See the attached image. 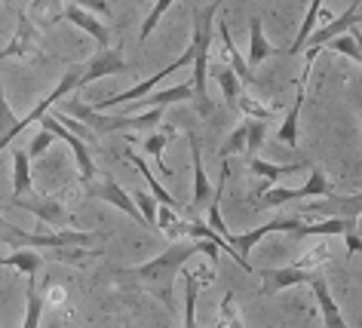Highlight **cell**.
Returning <instances> with one entry per match:
<instances>
[{
  "mask_svg": "<svg viewBox=\"0 0 362 328\" xmlns=\"http://www.w3.org/2000/svg\"><path fill=\"white\" fill-rule=\"evenodd\" d=\"M304 86L298 83L295 89V102L292 107H288V114L283 117V123H279V129H276V139L286 144V148H298V117H301V107H304Z\"/></svg>",
  "mask_w": 362,
  "mask_h": 328,
  "instance_id": "obj_20",
  "label": "cell"
},
{
  "mask_svg": "<svg viewBox=\"0 0 362 328\" xmlns=\"http://www.w3.org/2000/svg\"><path fill=\"white\" fill-rule=\"evenodd\" d=\"M62 126H65V129L68 132H74L77 135V139L80 141H89V144H98V135L93 132V129H89V126H83V123H77V120H71V117H62V120H59Z\"/></svg>",
  "mask_w": 362,
  "mask_h": 328,
  "instance_id": "obj_37",
  "label": "cell"
},
{
  "mask_svg": "<svg viewBox=\"0 0 362 328\" xmlns=\"http://www.w3.org/2000/svg\"><path fill=\"white\" fill-rule=\"evenodd\" d=\"M172 4H175V0H157V4H153V10H151L148 19H144L141 34H139V40H141V43H148V40H151V34L157 31V25H160V19H163V13H166Z\"/></svg>",
  "mask_w": 362,
  "mask_h": 328,
  "instance_id": "obj_32",
  "label": "cell"
},
{
  "mask_svg": "<svg viewBox=\"0 0 362 328\" xmlns=\"http://www.w3.org/2000/svg\"><path fill=\"white\" fill-rule=\"evenodd\" d=\"M52 141H56V139H52V135H49L47 129H40V132L31 139V148L25 151V153H28V160H37V157H43V153L49 151V144H52Z\"/></svg>",
  "mask_w": 362,
  "mask_h": 328,
  "instance_id": "obj_38",
  "label": "cell"
},
{
  "mask_svg": "<svg viewBox=\"0 0 362 328\" xmlns=\"http://www.w3.org/2000/svg\"><path fill=\"white\" fill-rule=\"evenodd\" d=\"M77 6H83L86 13H98V16H107V13H111L107 0H77Z\"/></svg>",
  "mask_w": 362,
  "mask_h": 328,
  "instance_id": "obj_40",
  "label": "cell"
},
{
  "mask_svg": "<svg viewBox=\"0 0 362 328\" xmlns=\"http://www.w3.org/2000/svg\"><path fill=\"white\" fill-rule=\"evenodd\" d=\"M123 157H126V163H132V166H135V172H139V175H141L144 181H148V187L153 190V199H157V203H160V206H166V209H175V212H181V203H178V199H175V197H172V194H169V190H166V187H163V184H160V181H157V178H153V172H151L148 166H144V160L139 157V153H135V151H126V153H123Z\"/></svg>",
  "mask_w": 362,
  "mask_h": 328,
  "instance_id": "obj_18",
  "label": "cell"
},
{
  "mask_svg": "<svg viewBox=\"0 0 362 328\" xmlns=\"http://www.w3.org/2000/svg\"><path fill=\"white\" fill-rule=\"evenodd\" d=\"M80 71H83V65H74V68H68V71H65V77H62V80H59V86H56V89H52V93H47V95H43V98H40V102H37V105H34V107H31V111H28V114H25V117H22V120H16V123L10 126V129H6L4 135H0V151H4V148H6V144H10V141L16 139V135H19V132L25 129V126L37 123V120H40V117H43V114H47V111H49V107H52V105H56V102H62V98H65L68 93H74V89H77V80H80Z\"/></svg>",
  "mask_w": 362,
  "mask_h": 328,
  "instance_id": "obj_3",
  "label": "cell"
},
{
  "mask_svg": "<svg viewBox=\"0 0 362 328\" xmlns=\"http://www.w3.org/2000/svg\"><path fill=\"white\" fill-rule=\"evenodd\" d=\"M123 71H126L123 47H107V49L98 52L89 65H83V71H80V80H77V89L95 83V80H102V77H117V74H123Z\"/></svg>",
  "mask_w": 362,
  "mask_h": 328,
  "instance_id": "obj_8",
  "label": "cell"
},
{
  "mask_svg": "<svg viewBox=\"0 0 362 328\" xmlns=\"http://www.w3.org/2000/svg\"><path fill=\"white\" fill-rule=\"evenodd\" d=\"M185 273V319H181V328H197V295H200V286H197L194 273L187 267H181Z\"/></svg>",
  "mask_w": 362,
  "mask_h": 328,
  "instance_id": "obj_27",
  "label": "cell"
},
{
  "mask_svg": "<svg viewBox=\"0 0 362 328\" xmlns=\"http://www.w3.org/2000/svg\"><path fill=\"white\" fill-rule=\"evenodd\" d=\"M313 163L310 160H295V163H286V166H279V163H267L261 157H249V172L252 175H261L267 181V187H274V181L286 178V175H295V172L301 169H310Z\"/></svg>",
  "mask_w": 362,
  "mask_h": 328,
  "instance_id": "obj_16",
  "label": "cell"
},
{
  "mask_svg": "<svg viewBox=\"0 0 362 328\" xmlns=\"http://www.w3.org/2000/svg\"><path fill=\"white\" fill-rule=\"evenodd\" d=\"M187 141H191V157H194V199L187 206L191 215H200L206 203L212 197V187H209V178H206V169H203V157H200V141H197L194 132H187Z\"/></svg>",
  "mask_w": 362,
  "mask_h": 328,
  "instance_id": "obj_14",
  "label": "cell"
},
{
  "mask_svg": "<svg viewBox=\"0 0 362 328\" xmlns=\"http://www.w3.org/2000/svg\"><path fill=\"white\" fill-rule=\"evenodd\" d=\"M0 4H13V0H0Z\"/></svg>",
  "mask_w": 362,
  "mask_h": 328,
  "instance_id": "obj_43",
  "label": "cell"
},
{
  "mask_svg": "<svg viewBox=\"0 0 362 328\" xmlns=\"http://www.w3.org/2000/svg\"><path fill=\"white\" fill-rule=\"evenodd\" d=\"M221 10V0H212L209 6L203 10H194V37H191V49H194V80H191V89H194V102H197V111L200 117H209L212 105H209V47H212V22Z\"/></svg>",
  "mask_w": 362,
  "mask_h": 328,
  "instance_id": "obj_2",
  "label": "cell"
},
{
  "mask_svg": "<svg viewBox=\"0 0 362 328\" xmlns=\"http://www.w3.org/2000/svg\"><path fill=\"white\" fill-rule=\"evenodd\" d=\"M191 95H194L191 83H178V86L163 89V93H157V95L139 98V102L132 105V111H126V114H135V107H166V105H175V102H191Z\"/></svg>",
  "mask_w": 362,
  "mask_h": 328,
  "instance_id": "obj_21",
  "label": "cell"
},
{
  "mask_svg": "<svg viewBox=\"0 0 362 328\" xmlns=\"http://www.w3.org/2000/svg\"><path fill=\"white\" fill-rule=\"evenodd\" d=\"M322 49L341 52V56H347L350 62H356V65H359V59H362L359 37H350V34H338V37H332V43H322Z\"/></svg>",
  "mask_w": 362,
  "mask_h": 328,
  "instance_id": "obj_31",
  "label": "cell"
},
{
  "mask_svg": "<svg viewBox=\"0 0 362 328\" xmlns=\"http://www.w3.org/2000/svg\"><path fill=\"white\" fill-rule=\"evenodd\" d=\"M218 34H221V43H224V52H228L230 56V62H233V74L240 77V83L246 86V83H258V77H255V71H252L249 65H246V59L240 56V49L233 47V37H230V28L224 22H218Z\"/></svg>",
  "mask_w": 362,
  "mask_h": 328,
  "instance_id": "obj_22",
  "label": "cell"
},
{
  "mask_svg": "<svg viewBox=\"0 0 362 328\" xmlns=\"http://www.w3.org/2000/svg\"><path fill=\"white\" fill-rule=\"evenodd\" d=\"M344 242H347V252H350V254H359L362 242H359V230H356V227H353V230H347V233H344Z\"/></svg>",
  "mask_w": 362,
  "mask_h": 328,
  "instance_id": "obj_41",
  "label": "cell"
},
{
  "mask_svg": "<svg viewBox=\"0 0 362 328\" xmlns=\"http://www.w3.org/2000/svg\"><path fill=\"white\" fill-rule=\"evenodd\" d=\"M4 227H6V221H4V218H0V236H4Z\"/></svg>",
  "mask_w": 362,
  "mask_h": 328,
  "instance_id": "obj_42",
  "label": "cell"
},
{
  "mask_svg": "<svg viewBox=\"0 0 362 328\" xmlns=\"http://www.w3.org/2000/svg\"><path fill=\"white\" fill-rule=\"evenodd\" d=\"M298 224H301V215H288V218H274V221L255 227L249 233H230V249L237 252V264L246 273H252V264H249V252L264 240L267 233H295Z\"/></svg>",
  "mask_w": 362,
  "mask_h": 328,
  "instance_id": "obj_4",
  "label": "cell"
},
{
  "mask_svg": "<svg viewBox=\"0 0 362 328\" xmlns=\"http://www.w3.org/2000/svg\"><path fill=\"white\" fill-rule=\"evenodd\" d=\"M37 43H40V34H37V28H34L31 16L19 13V28H16L10 47L0 52V62H6V59H34L37 56Z\"/></svg>",
  "mask_w": 362,
  "mask_h": 328,
  "instance_id": "obj_11",
  "label": "cell"
},
{
  "mask_svg": "<svg viewBox=\"0 0 362 328\" xmlns=\"http://www.w3.org/2000/svg\"><path fill=\"white\" fill-rule=\"evenodd\" d=\"M194 62V49L187 47L185 49V56H178L172 65H166V68H160V74H153V77H148L144 83H139V86H132V89H126V93H120V95H111V98H105V102H98L93 111H111V107H120V105H126V102H139V98H144L151 93L153 86H160V80H166L172 71H178V68H187Z\"/></svg>",
  "mask_w": 362,
  "mask_h": 328,
  "instance_id": "obj_5",
  "label": "cell"
},
{
  "mask_svg": "<svg viewBox=\"0 0 362 328\" xmlns=\"http://www.w3.org/2000/svg\"><path fill=\"white\" fill-rule=\"evenodd\" d=\"M129 197H132L135 209H139V215L144 218V224H148V230L157 233V199L151 194H144L141 187H135V194H129Z\"/></svg>",
  "mask_w": 362,
  "mask_h": 328,
  "instance_id": "obj_30",
  "label": "cell"
},
{
  "mask_svg": "<svg viewBox=\"0 0 362 328\" xmlns=\"http://www.w3.org/2000/svg\"><path fill=\"white\" fill-rule=\"evenodd\" d=\"M237 107H240V111L249 117V120H264V123H267L270 117H274V111H270V107L258 105V102H252V98H249L246 93H243V95L237 98Z\"/></svg>",
  "mask_w": 362,
  "mask_h": 328,
  "instance_id": "obj_35",
  "label": "cell"
},
{
  "mask_svg": "<svg viewBox=\"0 0 362 328\" xmlns=\"http://www.w3.org/2000/svg\"><path fill=\"white\" fill-rule=\"evenodd\" d=\"M267 139V123L264 120H249V132H246V151L249 157H258V148Z\"/></svg>",
  "mask_w": 362,
  "mask_h": 328,
  "instance_id": "obj_34",
  "label": "cell"
},
{
  "mask_svg": "<svg viewBox=\"0 0 362 328\" xmlns=\"http://www.w3.org/2000/svg\"><path fill=\"white\" fill-rule=\"evenodd\" d=\"M359 218H322V221H313V224H298L295 236H338V233H347L356 227Z\"/></svg>",
  "mask_w": 362,
  "mask_h": 328,
  "instance_id": "obj_19",
  "label": "cell"
},
{
  "mask_svg": "<svg viewBox=\"0 0 362 328\" xmlns=\"http://www.w3.org/2000/svg\"><path fill=\"white\" fill-rule=\"evenodd\" d=\"M25 298H28V304H25V322H22V328H40L43 295H40V288H37V276H28V288H25Z\"/></svg>",
  "mask_w": 362,
  "mask_h": 328,
  "instance_id": "obj_26",
  "label": "cell"
},
{
  "mask_svg": "<svg viewBox=\"0 0 362 328\" xmlns=\"http://www.w3.org/2000/svg\"><path fill=\"white\" fill-rule=\"evenodd\" d=\"M10 203L19 206V209H25V212L34 215L37 221L56 227V230H65V224L71 221L68 209L62 206L59 199H25V197H10Z\"/></svg>",
  "mask_w": 362,
  "mask_h": 328,
  "instance_id": "obj_10",
  "label": "cell"
},
{
  "mask_svg": "<svg viewBox=\"0 0 362 328\" xmlns=\"http://www.w3.org/2000/svg\"><path fill=\"white\" fill-rule=\"evenodd\" d=\"M246 132H249V120H246V123H240L237 129L230 132V139L221 144V160H230V153L246 151Z\"/></svg>",
  "mask_w": 362,
  "mask_h": 328,
  "instance_id": "obj_33",
  "label": "cell"
},
{
  "mask_svg": "<svg viewBox=\"0 0 362 328\" xmlns=\"http://www.w3.org/2000/svg\"><path fill=\"white\" fill-rule=\"evenodd\" d=\"M320 10H322V0H310V6H307V13H304L301 28H298V34H295V43L288 47V56H298V52H304V40L310 37V31H313V25H316V16H320Z\"/></svg>",
  "mask_w": 362,
  "mask_h": 328,
  "instance_id": "obj_28",
  "label": "cell"
},
{
  "mask_svg": "<svg viewBox=\"0 0 362 328\" xmlns=\"http://www.w3.org/2000/svg\"><path fill=\"white\" fill-rule=\"evenodd\" d=\"M0 267H13V270L25 273V276H37L43 267V258L37 249H13L6 258H0Z\"/></svg>",
  "mask_w": 362,
  "mask_h": 328,
  "instance_id": "obj_23",
  "label": "cell"
},
{
  "mask_svg": "<svg viewBox=\"0 0 362 328\" xmlns=\"http://www.w3.org/2000/svg\"><path fill=\"white\" fill-rule=\"evenodd\" d=\"M172 139H175V129H169V126H163V129H151V135L144 139V151H148L151 157L157 160V166H160L163 175H172V169L163 163V151L169 148Z\"/></svg>",
  "mask_w": 362,
  "mask_h": 328,
  "instance_id": "obj_25",
  "label": "cell"
},
{
  "mask_svg": "<svg viewBox=\"0 0 362 328\" xmlns=\"http://www.w3.org/2000/svg\"><path fill=\"white\" fill-rule=\"evenodd\" d=\"M83 187H86V194H89V197L102 199V203L114 206V209H120L126 218H132V221L144 224V218L139 215V209H135L132 197H129V190H123V184H120L117 178L105 175V178H98V181H89V184H83ZM144 227H148V224H144Z\"/></svg>",
  "mask_w": 362,
  "mask_h": 328,
  "instance_id": "obj_6",
  "label": "cell"
},
{
  "mask_svg": "<svg viewBox=\"0 0 362 328\" xmlns=\"http://www.w3.org/2000/svg\"><path fill=\"white\" fill-rule=\"evenodd\" d=\"M258 276L264 282V295H279L283 288H295V286L310 282L313 270L301 267V264H292V267H261Z\"/></svg>",
  "mask_w": 362,
  "mask_h": 328,
  "instance_id": "obj_9",
  "label": "cell"
},
{
  "mask_svg": "<svg viewBox=\"0 0 362 328\" xmlns=\"http://www.w3.org/2000/svg\"><path fill=\"white\" fill-rule=\"evenodd\" d=\"M59 19H68L71 25H77L80 31H86V37H93L102 49L111 47V31H107V25H105V22H98L93 13H86V10H83V6L68 4V6H65V13H62Z\"/></svg>",
  "mask_w": 362,
  "mask_h": 328,
  "instance_id": "obj_13",
  "label": "cell"
},
{
  "mask_svg": "<svg viewBox=\"0 0 362 328\" xmlns=\"http://www.w3.org/2000/svg\"><path fill=\"white\" fill-rule=\"evenodd\" d=\"M34 190L31 160L25 151H13V197H25Z\"/></svg>",
  "mask_w": 362,
  "mask_h": 328,
  "instance_id": "obj_24",
  "label": "cell"
},
{
  "mask_svg": "<svg viewBox=\"0 0 362 328\" xmlns=\"http://www.w3.org/2000/svg\"><path fill=\"white\" fill-rule=\"evenodd\" d=\"M40 126L52 135V139L68 141V148H71V153H74V160H77L80 181H83V184H89V181H95V163H93V153L86 151V141H80L74 132H68L65 126H62V123L56 120V117H47V114H43V117H40Z\"/></svg>",
  "mask_w": 362,
  "mask_h": 328,
  "instance_id": "obj_7",
  "label": "cell"
},
{
  "mask_svg": "<svg viewBox=\"0 0 362 328\" xmlns=\"http://www.w3.org/2000/svg\"><path fill=\"white\" fill-rule=\"evenodd\" d=\"M206 254L209 264H218V249L209 240H187V242H169L160 254H153L151 261L139 264L129 270H114V279L120 282H139L144 291H151L153 298L163 300L166 310H175V298H172V286H175L181 267H187V261L194 254Z\"/></svg>",
  "mask_w": 362,
  "mask_h": 328,
  "instance_id": "obj_1",
  "label": "cell"
},
{
  "mask_svg": "<svg viewBox=\"0 0 362 328\" xmlns=\"http://www.w3.org/2000/svg\"><path fill=\"white\" fill-rule=\"evenodd\" d=\"M13 123H16V114H13V107L6 105V95H4V74H0V135L10 129Z\"/></svg>",
  "mask_w": 362,
  "mask_h": 328,
  "instance_id": "obj_39",
  "label": "cell"
},
{
  "mask_svg": "<svg viewBox=\"0 0 362 328\" xmlns=\"http://www.w3.org/2000/svg\"><path fill=\"white\" fill-rule=\"evenodd\" d=\"M215 77H218V86H221V93H224V102H228V107H237V98L243 95V83H240V77L233 74L230 68H221L215 71Z\"/></svg>",
  "mask_w": 362,
  "mask_h": 328,
  "instance_id": "obj_29",
  "label": "cell"
},
{
  "mask_svg": "<svg viewBox=\"0 0 362 328\" xmlns=\"http://www.w3.org/2000/svg\"><path fill=\"white\" fill-rule=\"evenodd\" d=\"M274 52H279L274 43H267L264 37V19L261 16H252L249 19V59H246V65L249 68H258L264 59H270Z\"/></svg>",
  "mask_w": 362,
  "mask_h": 328,
  "instance_id": "obj_17",
  "label": "cell"
},
{
  "mask_svg": "<svg viewBox=\"0 0 362 328\" xmlns=\"http://www.w3.org/2000/svg\"><path fill=\"white\" fill-rule=\"evenodd\" d=\"M310 286H313L316 304H320V310H322V322H325V328H350V325H347V319H344V313H341V307H338V300L332 298L329 282H325L320 273H313Z\"/></svg>",
  "mask_w": 362,
  "mask_h": 328,
  "instance_id": "obj_15",
  "label": "cell"
},
{
  "mask_svg": "<svg viewBox=\"0 0 362 328\" xmlns=\"http://www.w3.org/2000/svg\"><path fill=\"white\" fill-rule=\"evenodd\" d=\"M218 313H221V325H224V328H243L240 313H237V298H233V295H224V298H221Z\"/></svg>",
  "mask_w": 362,
  "mask_h": 328,
  "instance_id": "obj_36",
  "label": "cell"
},
{
  "mask_svg": "<svg viewBox=\"0 0 362 328\" xmlns=\"http://www.w3.org/2000/svg\"><path fill=\"white\" fill-rule=\"evenodd\" d=\"M356 25H359V0H353L344 16H338V19L329 22L320 31H310V37L304 40V49H320L322 52V43H329L332 37H338V34H347L350 28H356Z\"/></svg>",
  "mask_w": 362,
  "mask_h": 328,
  "instance_id": "obj_12",
  "label": "cell"
}]
</instances>
